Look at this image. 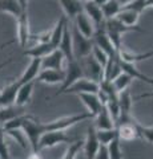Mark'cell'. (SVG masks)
<instances>
[{
  "label": "cell",
  "instance_id": "cell-40",
  "mask_svg": "<svg viewBox=\"0 0 153 159\" xmlns=\"http://www.w3.org/2000/svg\"><path fill=\"white\" fill-rule=\"evenodd\" d=\"M149 97H153V92H149V93H144V94H140L137 99H141V98H149Z\"/></svg>",
  "mask_w": 153,
  "mask_h": 159
},
{
  "label": "cell",
  "instance_id": "cell-46",
  "mask_svg": "<svg viewBox=\"0 0 153 159\" xmlns=\"http://www.w3.org/2000/svg\"><path fill=\"white\" fill-rule=\"evenodd\" d=\"M80 2H83V3H84V2H87V0H80Z\"/></svg>",
  "mask_w": 153,
  "mask_h": 159
},
{
  "label": "cell",
  "instance_id": "cell-47",
  "mask_svg": "<svg viewBox=\"0 0 153 159\" xmlns=\"http://www.w3.org/2000/svg\"><path fill=\"white\" fill-rule=\"evenodd\" d=\"M0 159H2V158H0Z\"/></svg>",
  "mask_w": 153,
  "mask_h": 159
},
{
  "label": "cell",
  "instance_id": "cell-37",
  "mask_svg": "<svg viewBox=\"0 0 153 159\" xmlns=\"http://www.w3.org/2000/svg\"><path fill=\"white\" fill-rule=\"evenodd\" d=\"M6 137H7V133L4 130L3 125L0 123V158L2 159H11L7 142H6Z\"/></svg>",
  "mask_w": 153,
  "mask_h": 159
},
{
  "label": "cell",
  "instance_id": "cell-34",
  "mask_svg": "<svg viewBox=\"0 0 153 159\" xmlns=\"http://www.w3.org/2000/svg\"><path fill=\"white\" fill-rule=\"evenodd\" d=\"M83 146H84V141H73L68 148L65 150V154L61 159H76L77 154L83 150Z\"/></svg>",
  "mask_w": 153,
  "mask_h": 159
},
{
  "label": "cell",
  "instance_id": "cell-23",
  "mask_svg": "<svg viewBox=\"0 0 153 159\" xmlns=\"http://www.w3.org/2000/svg\"><path fill=\"white\" fill-rule=\"evenodd\" d=\"M120 64H121L122 72L128 73L133 80H140V81L145 82V84L153 85V78H152V77H148L146 74H144V73H141L140 69H137L136 64H133V62H127V61H124V60H121V58H120Z\"/></svg>",
  "mask_w": 153,
  "mask_h": 159
},
{
  "label": "cell",
  "instance_id": "cell-43",
  "mask_svg": "<svg viewBox=\"0 0 153 159\" xmlns=\"http://www.w3.org/2000/svg\"><path fill=\"white\" fill-rule=\"evenodd\" d=\"M93 2H95L96 4H98V6H104V4L107 3V2H109V0H93Z\"/></svg>",
  "mask_w": 153,
  "mask_h": 159
},
{
  "label": "cell",
  "instance_id": "cell-10",
  "mask_svg": "<svg viewBox=\"0 0 153 159\" xmlns=\"http://www.w3.org/2000/svg\"><path fill=\"white\" fill-rule=\"evenodd\" d=\"M65 80V69H41L36 78V82L55 85V84H63Z\"/></svg>",
  "mask_w": 153,
  "mask_h": 159
},
{
  "label": "cell",
  "instance_id": "cell-3",
  "mask_svg": "<svg viewBox=\"0 0 153 159\" xmlns=\"http://www.w3.org/2000/svg\"><path fill=\"white\" fill-rule=\"evenodd\" d=\"M72 37H73V51H75L76 58H84L92 53V48L95 45L93 39H88L84 34L77 31L76 27L72 29Z\"/></svg>",
  "mask_w": 153,
  "mask_h": 159
},
{
  "label": "cell",
  "instance_id": "cell-35",
  "mask_svg": "<svg viewBox=\"0 0 153 159\" xmlns=\"http://www.w3.org/2000/svg\"><path fill=\"white\" fill-rule=\"evenodd\" d=\"M120 138L116 137L113 141L108 145V151H109L111 159H122V150H121V143Z\"/></svg>",
  "mask_w": 153,
  "mask_h": 159
},
{
  "label": "cell",
  "instance_id": "cell-12",
  "mask_svg": "<svg viewBox=\"0 0 153 159\" xmlns=\"http://www.w3.org/2000/svg\"><path fill=\"white\" fill-rule=\"evenodd\" d=\"M59 49L63 52V54L65 56L67 62L73 61L76 60L75 56V51H73V37H72V29L69 28V25H65V29H64L61 41L59 44Z\"/></svg>",
  "mask_w": 153,
  "mask_h": 159
},
{
  "label": "cell",
  "instance_id": "cell-28",
  "mask_svg": "<svg viewBox=\"0 0 153 159\" xmlns=\"http://www.w3.org/2000/svg\"><path fill=\"white\" fill-rule=\"evenodd\" d=\"M121 23H124L125 25H129V27H137V21H139V17H140V12L135 11L132 8H125L122 7L121 11L118 12V15L116 16Z\"/></svg>",
  "mask_w": 153,
  "mask_h": 159
},
{
  "label": "cell",
  "instance_id": "cell-19",
  "mask_svg": "<svg viewBox=\"0 0 153 159\" xmlns=\"http://www.w3.org/2000/svg\"><path fill=\"white\" fill-rule=\"evenodd\" d=\"M55 47L52 45L51 43H37V44H33L31 48L26 49V51L23 52V56H28L31 58H43L45 57L47 54H49L52 51H55Z\"/></svg>",
  "mask_w": 153,
  "mask_h": 159
},
{
  "label": "cell",
  "instance_id": "cell-20",
  "mask_svg": "<svg viewBox=\"0 0 153 159\" xmlns=\"http://www.w3.org/2000/svg\"><path fill=\"white\" fill-rule=\"evenodd\" d=\"M59 3L68 20H75L77 15L84 11V3L80 0H59Z\"/></svg>",
  "mask_w": 153,
  "mask_h": 159
},
{
  "label": "cell",
  "instance_id": "cell-9",
  "mask_svg": "<svg viewBox=\"0 0 153 159\" xmlns=\"http://www.w3.org/2000/svg\"><path fill=\"white\" fill-rule=\"evenodd\" d=\"M93 43H95L97 47H100L103 51H105L109 56H113V54L118 53L115 49V47H113L109 36H108V32L105 29V24L96 28V32H95V34H93Z\"/></svg>",
  "mask_w": 153,
  "mask_h": 159
},
{
  "label": "cell",
  "instance_id": "cell-31",
  "mask_svg": "<svg viewBox=\"0 0 153 159\" xmlns=\"http://www.w3.org/2000/svg\"><path fill=\"white\" fill-rule=\"evenodd\" d=\"M4 130H6V129H4ZM6 133H7V135L13 138L17 145L20 147H23L24 150H27V147L31 146L28 142V139H27L26 133L23 131V129H8V130H6Z\"/></svg>",
  "mask_w": 153,
  "mask_h": 159
},
{
  "label": "cell",
  "instance_id": "cell-39",
  "mask_svg": "<svg viewBox=\"0 0 153 159\" xmlns=\"http://www.w3.org/2000/svg\"><path fill=\"white\" fill-rule=\"evenodd\" d=\"M95 159H111V157H109V151H108V146L101 145L100 148H98V151L96 152Z\"/></svg>",
  "mask_w": 153,
  "mask_h": 159
},
{
  "label": "cell",
  "instance_id": "cell-36",
  "mask_svg": "<svg viewBox=\"0 0 153 159\" xmlns=\"http://www.w3.org/2000/svg\"><path fill=\"white\" fill-rule=\"evenodd\" d=\"M91 54H92V57L95 58L103 68H105L108 60H109V54H108L105 51H103L100 47H97L96 44H95V45H93V48H92V53H91Z\"/></svg>",
  "mask_w": 153,
  "mask_h": 159
},
{
  "label": "cell",
  "instance_id": "cell-26",
  "mask_svg": "<svg viewBox=\"0 0 153 159\" xmlns=\"http://www.w3.org/2000/svg\"><path fill=\"white\" fill-rule=\"evenodd\" d=\"M118 103H120V109H121V116L120 118H128L132 117V107H133V98L131 96L129 90H124L121 93H118ZM118 118V119H120Z\"/></svg>",
  "mask_w": 153,
  "mask_h": 159
},
{
  "label": "cell",
  "instance_id": "cell-4",
  "mask_svg": "<svg viewBox=\"0 0 153 159\" xmlns=\"http://www.w3.org/2000/svg\"><path fill=\"white\" fill-rule=\"evenodd\" d=\"M98 90H100V82L88 77H83L77 80L75 84H72L63 94H77L79 96L81 93H97Z\"/></svg>",
  "mask_w": 153,
  "mask_h": 159
},
{
  "label": "cell",
  "instance_id": "cell-29",
  "mask_svg": "<svg viewBox=\"0 0 153 159\" xmlns=\"http://www.w3.org/2000/svg\"><path fill=\"white\" fill-rule=\"evenodd\" d=\"M68 24V19L67 16L64 15L60 19L57 20V23L55 24V27L52 28V33H51V44L55 48H59V44L61 41V37H63V33H64V29H65V25Z\"/></svg>",
  "mask_w": 153,
  "mask_h": 159
},
{
  "label": "cell",
  "instance_id": "cell-8",
  "mask_svg": "<svg viewBox=\"0 0 153 159\" xmlns=\"http://www.w3.org/2000/svg\"><path fill=\"white\" fill-rule=\"evenodd\" d=\"M137 122L135 118L132 121H127V122H121L116 126L117 129V137L120 138V141H133L140 137L139 133V127H137Z\"/></svg>",
  "mask_w": 153,
  "mask_h": 159
},
{
  "label": "cell",
  "instance_id": "cell-14",
  "mask_svg": "<svg viewBox=\"0 0 153 159\" xmlns=\"http://www.w3.org/2000/svg\"><path fill=\"white\" fill-rule=\"evenodd\" d=\"M64 61H67L65 56L60 49L56 48L55 51H52L45 57L41 58V69H59V70H61V69H64Z\"/></svg>",
  "mask_w": 153,
  "mask_h": 159
},
{
  "label": "cell",
  "instance_id": "cell-27",
  "mask_svg": "<svg viewBox=\"0 0 153 159\" xmlns=\"http://www.w3.org/2000/svg\"><path fill=\"white\" fill-rule=\"evenodd\" d=\"M22 114H24V107H20L15 103L9 106H0V123L4 125L6 122L22 116Z\"/></svg>",
  "mask_w": 153,
  "mask_h": 159
},
{
  "label": "cell",
  "instance_id": "cell-32",
  "mask_svg": "<svg viewBox=\"0 0 153 159\" xmlns=\"http://www.w3.org/2000/svg\"><path fill=\"white\" fill-rule=\"evenodd\" d=\"M96 133H97V138L100 141L101 145H105L108 146L109 143L117 137V129L113 127V129H96Z\"/></svg>",
  "mask_w": 153,
  "mask_h": 159
},
{
  "label": "cell",
  "instance_id": "cell-7",
  "mask_svg": "<svg viewBox=\"0 0 153 159\" xmlns=\"http://www.w3.org/2000/svg\"><path fill=\"white\" fill-rule=\"evenodd\" d=\"M31 31H29V21H28V13L24 11L23 15L19 19H16V39L19 41V45L22 48H26L31 39Z\"/></svg>",
  "mask_w": 153,
  "mask_h": 159
},
{
  "label": "cell",
  "instance_id": "cell-25",
  "mask_svg": "<svg viewBox=\"0 0 153 159\" xmlns=\"http://www.w3.org/2000/svg\"><path fill=\"white\" fill-rule=\"evenodd\" d=\"M105 29H107V31L117 32V33H120V34H124V33L131 32V31H135V32H144L140 27H129V25H125V24L121 23L117 17L105 20Z\"/></svg>",
  "mask_w": 153,
  "mask_h": 159
},
{
  "label": "cell",
  "instance_id": "cell-21",
  "mask_svg": "<svg viewBox=\"0 0 153 159\" xmlns=\"http://www.w3.org/2000/svg\"><path fill=\"white\" fill-rule=\"evenodd\" d=\"M95 127L96 129H113L116 127V122L113 117L111 116L109 110H108L107 105H103L100 109V111L97 113V116L95 117Z\"/></svg>",
  "mask_w": 153,
  "mask_h": 159
},
{
  "label": "cell",
  "instance_id": "cell-44",
  "mask_svg": "<svg viewBox=\"0 0 153 159\" xmlns=\"http://www.w3.org/2000/svg\"><path fill=\"white\" fill-rule=\"evenodd\" d=\"M19 2H20L22 7H23L24 9H27V7H28V0H19Z\"/></svg>",
  "mask_w": 153,
  "mask_h": 159
},
{
  "label": "cell",
  "instance_id": "cell-45",
  "mask_svg": "<svg viewBox=\"0 0 153 159\" xmlns=\"http://www.w3.org/2000/svg\"><path fill=\"white\" fill-rule=\"evenodd\" d=\"M131 2H132V0H118V3H120L122 7H124V6H127V4H129Z\"/></svg>",
  "mask_w": 153,
  "mask_h": 159
},
{
  "label": "cell",
  "instance_id": "cell-15",
  "mask_svg": "<svg viewBox=\"0 0 153 159\" xmlns=\"http://www.w3.org/2000/svg\"><path fill=\"white\" fill-rule=\"evenodd\" d=\"M19 86H20V82L13 81L12 84H9L6 88L0 89V106H9L13 105L15 101H16V94L19 90Z\"/></svg>",
  "mask_w": 153,
  "mask_h": 159
},
{
  "label": "cell",
  "instance_id": "cell-5",
  "mask_svg": "<svg viewBox=\"0 0 153 159\" xmlns=\"http://www.w3.org/2000/svg\"><path fill=\"white\" fill-rule=\"evenodd\" d=\"M101 143L97 138V133H96V127L95 125H91L87 129V137L84 139V146H83V151L84 155L87 159H95L96 152L98 151Z\"/></svg>",
  "mask_w": 153,
  "mask_h": 159
},
{
  "label": "cell",
  "instance_id": "cell-18",
  "mask_svg": "<svg viewBox=\"0 0 153 159\" xmlns=\"http://www.w3.org/2000/svg\"><path fill=\"white\" fill-rule=\"evenodd\" d=\"M79 97L85 105L88 113H91L93 117H96L97 113L100 111V109L103 107V102L100 101L97 93H81L79 94Z\"/></svg>",
  "mask_w": 153,
  "mask_h": 159
},
{
  "label": "cell",
  "instance_id": "cell-17",
  "mask_svg": "<svg viewBox=\"0 0 153 159\" xmlns=\"http://www.w3.org/2000/svg\"><path fill=\"white\" fill-rule=\"evenodd\" d=\"M121 73H122V69H121L120 56H118V53L113 54V56H109V60H108L107 65L104 68V78L103 80L113 81V80Z\"/></svg>",
  "mask_w": 153,
  "mask_h": 159
},
{
  "label": "cell",
  "instance_id": "cell-41",
  "mask_svg": "<svg viewBox=\"0 0 153 159\" xmlns=\"http://www.w3.org/2000/svg\"><path fill=\"white\" fill-rule=\"evenodd\" d=\"M13 61V58H8L7 61H4V62H0V69H3V68H6L8 64H11Z\"/></svg>",
  "mask_w": 153,
  "mask_h": 159
},
{
  "label": "cell",
  "instance_id": "cell-38",
  "mask_svg": "<svg viewBox=\"0 0 153 159\" xmlns=\"http://www.w3.org/2000/svg\"><path fill=\"white\" fill-rule=\"evenodd\" d=\"M137 127H139L140 137L153 145V126H142L141 123H137Z\"/></svg>",
  "mask_w": 153,
  "mask_h": 159
},
{
  "label": "cell",
  "instance_id": "cell-13",
  "mask_svg": "<svg viewBox=\"0 0 153 159\" xmlns=\"http://www.w3.org/2000/svg\"><path fill=\"white\" fill-rule=\"evenodd\" d=\"M84 12L89 16V19L93 21L96 28L105 24V17H104V13H103L101 7L98 6V4H96L93 0H87V2H84Z\"/></svg>",
  "mask_w": 153,
  "mask_h": 159
},
{
  "label": "cell",
  "instance_id": "cell-42",
  "mask_svg": "<svg viewBox=\"0 0 153 159\" xmlns=\"http://www.w3.org/2000/svg\"><path fill=\"white\" fill-rule=\"evenodd\" d=\"M28 159H41V158H40V155H39L37 152H33V151H32V154L28 157Z\"/></svg>",
  "mask_w": 153,
  "mask_h": 159
},
{
  "label": "cell",
  "instance_id": "cell-24",
  "mask_svg": "<svg viewBox=\"0 0 153 159\" xmlns=\"http://www.w3.org/2000/svg\"><path fill=\"white\" fill-rule=\"evenodd\" d=\"M24 11H27V9L22 7L19 0H0V12L8 13L15 19H19Z\"/></svg>",
  "mask_w": 153,
  "mask_h": 159
},
{
  "label": "cell",
  "instance_id": "cell-16",
  "mask_svg": "<svg viewBox=\"0 0 153 159\" xmlns=\"http://www.w3.org/2000/svg\"><path fill=\"white\" fill-rule=\"evenodd\" d=\"M40 70H41V58H37V57L31 58V62H29V65L26 68V70L22 74V77L19 78V82L26 84V82L36 81Z\"/></svg>",
  "mask_w": 153,
  "mask_h": 159
},
{
  "label": "cell",
  "instance_id": "cell-6",
  "mask_svg": "<svg viewBox=\"0 0 153 159\" xmlns=\"http://www.w3.org/2000/svg\"><path fill=\"white\" fill-rule=\"evenodd\" d=\"M81 60H83L81 66L84 69L85 77L91 78V80H95V81H97V82H101L103 78H104V68H103L100 64L92 57V54H89V56L84 57Z\"/></svg>",
  "mask_w": 153,
  "mask_h": 159
},
{
  "label": "cell",
  "instance_id": "cell-33",
  "mask_svg": "<svg viewBox=\"0 0 153 159\" xmlns=\"http://www.w3.org/2000/svg\"><path fill=\"white\" fill-rule=\"evenodd\" d=\"M132 77L129 76L128 73H125V72H122L121 74H118V76L113 80V86H115V89H116V92L117 93H121V92H124V90H127L128 88H129V85H131V82H132Z\"/></svg>",
  "mask_w": 153,
  "mask_h": 159
},
{
  "label": "cell",
  "instance_id": "cell-30",
  "mask_svg": "<svg viewBox=\"0 0 153 159\" xmlns=\"http://www.w3.org/2000/svg\"><path fill=\"white\" fill-rule=\"evenodd\" d=\"M121 8H122V6L118 3V0H109V2H107L104 6H101V9H103V13H104L105 20L116 17L118 15V12L121 11Z\"/></svg>",
  "mask_w": 153,
  "mask_h": 159
},
{
  "label": "cell",
  "instance_id": "cell-1",
  "mask_svg": "<svg viewBox=\"0 0 153 159\" xmlns=\"http://www.w3.org/2000/svg\"><path fill=\"white\" fill-rule=\"evenodd\" d=\"M83 77H85L84 74V69L81 66V62L79 61V58L73 60V61L67 62V68H65V80L61 84L60 89L57 90V93L55 94V97H57L59 94H63L64 92L69 88L72 84H75L77 80H80Z\"/></svg>",
  "mask_w": 153,
  "mask_h": 159
},
{
  "label": "cell",
  "instance_id": "cell-11",
  "mask_svg": "<svg viewBox=\"0 0 153 159\" xmlns=\"http://www.w3.org/2000/svg\"><path fill=\"white\" fill-rule=\"evenodd\" d=\"M73 21H75V27L77 28V31L81 34H84L88 39H93V34L96 32V25L85 12H80Z\"/></svg>",
  "mask_w": 153,
  "mask_h": 159
},
{
  "label": "cell",
  "instance_id": "cell-22",
  "mask_svg": "<svg viewBox=\"0 0 153 159\" xmlns=\"http://www.w3.org/2000/svg\"><path fill=\"white\" fill-rule=\"evenodd\" d=\"M35 82L36 81L20 84V86H19V90H17V94H16V101H15V105H17V106H20V107H24L29 101H31Z\"/></svg>",
  "mask_w": 153,
  "mask_h": 159
},
{
  "label": "cell",
  "instance_id": "cell-2",
  "mask_svg": "<svg viewBox=\"0 0 153 159\" xmlns=\"http://www.w3.org/2000/svg\"><path fill=\"white\" fill-rule=\"evenodd\" d=\"M73 141L75 139L68 135L65 130H51L41 135L40 141H39V150L51 148L57 145H61V143H72Z\"/></svg>",
  "mask_w": 153,
  "mask_h": 159
}]
</instances>
